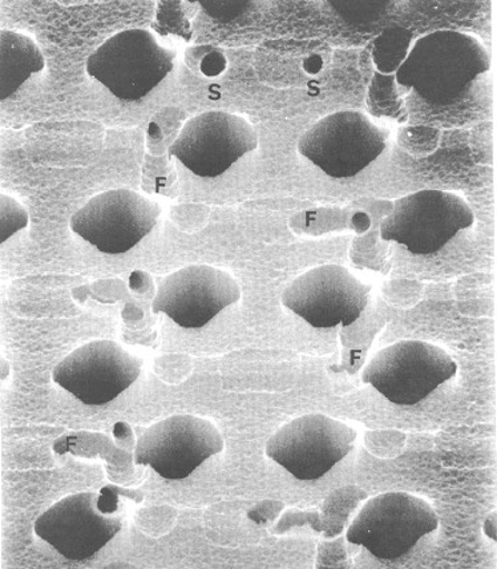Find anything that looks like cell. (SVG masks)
I'll list each match as a JSON object with an SVG mask.
<instances>
[{
    "instance_id": "cell-1",
    "label": "cell",
    "mask_w": 497,
    "mask_h": 569,
    "mask_svg": "<svg viewBox=\"0 0 497 569\" xmlns=\"http://www.w3.org/2000/svg\"><path fill=\"white\" fill-rule=\"evenodd\" d=\"M491 69L486 47L469 33L440 30L421 37L397 71L400 86L434 106H449Z\"/></svg>"
},
{
    "instance_id": "cell-2",
    "label": "cell",
    "mask_w": 497,
    "mask_h": 569,
    "mask_svg": "<svg viewBox=\"0 0 497 569\" xmlns=\"http://www.w3.org/2000/svg\"><path fill=\"white\" fill-rule=\"evenodd\" d=\"M176 52L166 49L147 30H126L107 39L87 59V73L115 98H146L173 70Z\"/></svg>"
},
{
    "instance_id": "cell-3",
    "label": "cell",
    "mask_w": 497,
    "mask_h": 569,
    "mask_svg": "<svg viewBox=\"0 0 497 569\" xmlns=\"http://www.w3.org/2000/svg\"><path fill=\"white\" fill-rule=\"evenodd\" d=\"M438 527V515L426 500L386 492L367 501L347 528L346 539L379 560H397Z\"/></svg>"
},
{
    "instance_id": "cell-4",
    "label": "cell",
    "mask_w": 497,
    "mask_h": 569,
    "mask_svg": "<svg viewBox=\"0 0 497 569\" xmlns=\"http://www.w3.org/2000/svg\"><path fill=\"white\" fill-rule=\"evenodd\" d=\"M474 221L471 207L460 196L425 189L395 201L379 233L384 241L397 242L412 254L430 256Z\"/></svg>"
},
{
    "instance_id": "cell-5",
    "label": "cell",
    "mask_w": 497,
    "mask_h": 569,
    "mask_svg": "<svg viewBox=\"0 0 497 569\" xmlns=\"http://www.w3.org/2000/svg\"><path fill=\"white\" fill-rule=\"evenodd\" d=\"M388 131L359 111L318 120L298 141V152L332 179H351L384 153Z\"/></svg>"
},
{
    "instance_id": "cell-6",
    "label": "cell",
    "mask_w": 497,
    "mask_h": 569,
    "mask_svg": "<svg viewBox=\"0 0 497 569\" xmlns=\"http://www.w3.org/2000/svg\"><path fill=\"white\" fill-rule=\"evenodd\" d=\"M456 371L458 365L441 348L424 341H400L371 359L362 381L388 402L415 406L454 378Z\"/></svg>"
},
{
    "instance_id": "cell-7",
    "label": "cell",
    "mask_w": 497,
    "mask_h": 569,
    "mask_svg": "<svg viewBox=\"0 0 497 569\" xmlns=\"http://www.w3.org/2000/svg\"><path fill=\"white\" fill-rule=\"evenodd\" d=\"M357 440L349 425L322 415L295 419L268 440L267 456L302 482L321 479L344 460Z\"/></svg>"
},
{
    "instance_id": "cell-8",
    "label": "cell",
    "mask_w": 497,
    "mask_h": 569,
    "mask_svg": "<svg viewBox=\"0 0 497 569\" xmlns=\"http://www.w3.org/2000/svg\"><path fill=\"white\" fill-rule=\"evenodd\" d=\"M160 213L158 202L129 189H113L74 212L71 229L100 253L125 254L152 232Z\"/></svg>"
},
{
    "instance_id": "cell-9",
    "label": "cell",
    "mask_w": 497,
    "mask_h": 569,
    "mask_svg": "<svg viewBox=\"0 0 497 569\" xmlns=\"http://www.w3.org/2000/svg\"><path fill=\"white\" fill-rule=\"evenodd\" d=\"M257 147V132L247 119L210 111L187 121L169 156L199 178L216 179Z\"/></svg>"
},
{
    "instance_id": "cell-10",
    "label": "cell",
    "mask_w": 497,
    "mask_h": 569,
    "mask_svg": "<svg viewBox=\"0 0 497 569\" xmlns=\"http://www.w3.org/2000/svg\"><path fill=\"white\" fill-rule=\"evenodd\" d=\"M370 291V284L346 268L328 263L292 281L284 291L282 303L311 328H347L362 316Z\"/></svg>"
},
{
    "instance_id": "cell-11",
    "label": "cell",
    "mask_w": 497,
    "mask_h": 569,
    "mask_svg": "<svg viewBox=\"0 0 497 569\" xmlns=\"http://www.w3.org/2000/svg\"><path fill=\"white\" fill-rule=\"evenodd\" d=\"M222 450L223 439L213 423L195 416H173L142 433L135 463L167 480H182Z\"/></svg>"
},
{
    "instance_id": "cell-12",
    "label": "cell",
    "mask_w": 497,
    "mask_h": 569,
    "mask_svg": "<svg viewBox=\"0 0 497 569\" xmlns=\"http://www.w3.org/2000/svg\"><path fill=\"white\" fill-rule=\"evenodd\" d=\"M141 361L119 343L93 341L63 359L52 371L53 382L87 406L111 403L136 382Z\"/></svg>"
},
{
    "instance_id": "cell-13",
    "label": "cell",
    "mask_w": 497,
    "mask_h": 569,
    "mask_svg": "<svg viewBox=\"0 0 497 569\" xmlns=\"http://www.w3.org/2000/svg\"><path fill=\"white\" fill-rule=\"evenodd\" d=\"M240 298V284L228 272L189 266L162 280L152 309L182 329H201Z\"/></svg>"
},
{
    "instance_id": "cell-14",
    "label": "cell",
    "mask_w": 497,
    "mask_h": 569,
    "mask_svg": "<svg viewBox=\"0 0 497 569\" xmlns=\"http://www.w3.org/2000/svg\"><path fill=\"white\" fill-rule=\"evenodd\" d=\"M121 530V521L99 507V496L80 492L58 501L33 525L37 537L71 561L91 559Z\"/></svg>"
},
{
    "instance_id": "cell-15",
    "label": "cell",
    "mask_w": 497,
    "mask_h": 569,
    "mask_svg": "<svg viewBox=\"0 0 497 569\" xmlns=\"http://www.w3.org/2000/svg\"><path fill=\"white\" fill-rule=\"evenodd\" d=\"M42 51L29 37L2 30L0 32V100L12 97L32 74L44 69Z\"/></svg>"
},
{
    "instance_id": "cell-16",
    "label": "cell",
    "mask_w": 497,
    "mask_h": 569,
    "mask_svg": "<svg viewBox=\"0 0 497 569\" xmlns=\"http://www.w3.org/2000/svg\"><path fill=\"white\" fill-rule=\"evenodd\" d=\"M410 33L395 29L385 31L374 47V60L378 70L384 73L397 72L407 57Z\"/></svg>"
},
{
    "instance_id": "cell-17",
    "label": "cell",
    "mask_w": 497,
    "mask_h": 569,
    "mask_svg": "<svg viewBox=\"0 0 497 569\" xmlns=\"http://www.w3.org/2000/svg\"><path fill=\"white\" fill-rule=\"evenodd\" d=\"M340 17L354 26L378 22L387 12V2H330Z\"/></svg>"
},
{
    "instance_id": "cell-18",
    "label": "cell",
    "mask_w": 497,
    "mask_h": 569,
    "mask_svg": "<svg viewBox=\"0 0 497 569\" xmlns=\"http://www.w3.org/2000/svg\"><path fill=\"white\" fill-rule=\"evenodd\" d=\"M2 229H0V242L4 243L18 230L29 223V214L26 209L9 196L2 194Z\"/></svg>"
},
{
    "instance_id": "cell-19",
    "label": "cell",
    "mask_w": 497,
    "mask_h": 569,
    "mask_svg": "<svg viewBox=\"0 0 497 569\" xmlns=\"http://www.w3.org/2000/svg\"><path fill=\"white\" fill-rule=\"evenodd\" d=\"M203 11L216 22L228 23L248 10L249 2H200Z\"/></svg>"
}]
</instances>
